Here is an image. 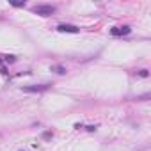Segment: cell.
Returning <instances> with one entry per match:
<instances>
[{
    "label": "cell",
    "mask_w": 151,
    "mask_h": 151,
    "mask_svg": "<svg viewBox=\"0 0 151 151\" xmlns=\"http://www.w3.org/2000/svg\"><path fill=\"white\" fill-rule=\"evenodd\" d=\"M34 13L39 14V16H50L55 13V6H50V4H39V6H34Z\"/></svg>",
    "instance_id": "cell-1"
},
{
    "label": "cell",
    "mask_w": 151,
    "mask_h": 151,
    "mask_svg": "<svg viewBox=\"0 0 151 151\" xmlns=\"http://www.w3.org/2000/svg\"><path fill=\"white\" fill-rule=\"evenodd\" d=\"M48 89V84H43V86H32V87H23L25 93H41V91H46Z\"/></svg>",
    "instance_id": "cell-4"
},
{
    "label": "cell",
    "mask_w": 151,
    "mask_h": 151,
    "mask_svg": "<svg viewBox=\"0 0 151 151\" xmlns=\"http://www.w3.org/2000/svg\"><path fill=\"white\" fill-rule=\"evenodd\" d=\"M132 32V29L128 27V25H123V27H114L112 30H110V34L112 36H124V34H130Z\"/></svg>",
    "instance_id": "cell-3"
},
{
    "label": "cell",
    "mask_w": 151,
    "mask_h": 151,
    "mask_svg": "<svg viewBox=\"0 0 151 151\" xmlns=\"http://www.w3.org/2000/svg\"><path fill=\"white\" fill-rule=\"evenodd\" d=\"M57 30L59 32H69V34H78V27H75V25H68V23H60L59 27H57Z\"/></svg>",
    "instance_id": "cell-2"
},
{
    "label": "cell",
    "mask_w": 151,
    "mask_h": 151,
    "mask_svg": "<svg viewBox=\"0 0 151 151\" xmlns=\"http://www.w3.org/2000/svg\"><path fill=\"white\" fill-rule=\"evenodd\" d=\"M55 69H57V73H66V69H64V68H62V66H57V68H55Z\"/></svg>",
    "instance_id": "cell-5"
}]
</instances>
